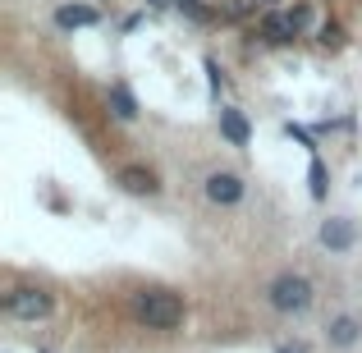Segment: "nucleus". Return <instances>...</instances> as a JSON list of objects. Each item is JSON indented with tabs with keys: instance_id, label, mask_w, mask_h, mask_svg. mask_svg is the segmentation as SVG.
Returning a JSON list of instances; mask_svg holds the SVG:
<instances>
[{
	"instance_id": "f257e3e1",
	"label": "nucleus",
	"mask_w": 362,
	"mask_h": 353,
	"mask_svg": "<svg viewBox=\"0 0 362 353\" xmlns=\"http://www.w3.org/2000/svg\"><path fill=\"white\" fill-rule=\"evenodd\" d=\"M133 317L147 330H175L184 321V299L170 289H138L133 294Z\"/></svg>"
},
{
	"instance_id": "f03ea898",
	"label": "nucleus",
	"mask_w": 362,
	"mask_h": 353,
	"mask_svg": "<svg viewBox=\"0 0 362 353\" xmlns=\"http://www.w3.org/2000/svg\"><path fill=\"white\" fill-rule=\"evenodd\" d=\"M266 299H271V308L284 312V317H293V312H308V308H312V280H308V275L284 271V275H275V280H271Z\"/></svg>"
},
{
	"instance_id": "7ed1b4c3",
	"label": "nucleus",
	"mask_w": 362,
	"mask_h": 353,
	"mask_svg": "<svg viewBox=\"0 0 362 353\" xmlns=\"http://www.w3.org/2000/svg\"><path fill=\"white\" fill-rule=\"evenodd\" d=\"M5 312L14 321H42V317H51V294H46V289H33V284L9 289L5 294Z\"/></svg>"
},
{
	"instance_id": "20e7f679",
	"label": "nucleus",
	"mask_w": 362,
	"mask_h": 353,
	"mask_svg": "<svg viewBox=\"0 0 362 353\" xmlns=\"http://www.w3.org/2000/svg\"><path fill=\"white\" fill-rule=\"evenodd\" d=\"M206 202H216V207L243 202V179L230 175V170H216V175H206Z\"/></svg>"
},
{
	"instance_id": "39448f33",
	"label": "nucleus",
	"mask_w": 362,
	"mask_h": 353,
	"mask_svg": "<svg viewBox=\"0 0 362 353\" xmlns=\"http://www.w3.org/2000/svg\"><path fill=\"white\" fill-rule=\"evenodd\" d=\"M257 33H262V42L284 46V42H293V37H298V28H293L289 9H266V14H262V23H257Z\"/></svg>"
},
{
	"instance_id": "423d86ee",
	"label": "nucleus",
	"mask_w": 362,
	"mask_h": 353,
	"mask_svg": "<svg viewBox=\"0 0 362 353\" xmlns=\"http://www.w3.org/2000/svg\"><path fill=\"white\" fill-rule=\"evenodd\" d=\"M354 243H358L354 221H344V216H330V221H321V248H330V253H349Z\"/></svg>"
},
{
	"instance_id": "0eeeda50",
	"label": "nucleus",
	"mask_w": 362,
	"mask_h": 353,
	"mask_svg": "<svg viewBox=\"0 0 362 353\" xmlns=\"http://www.w3.org/2000/svg\"><path fill=\"white\" fill-rule=\"evenodd\" d=\"M119 188H124V193H138V197L160 193L156 175H151V170H142V166H124V170H119Z\"/></svg>"
},
{
	"instance_id": "6e6552de",
	"label": "nucleus",
	"mask_w": 362,
	"mask_h": 353,
	"mask_svg": "<svg viewBox=\"0 0 362 353\" xmlns=\"http://www.w3.org/2000/svg\"><path fill=\"white\" fill-rule=\"evenodd\" d=\"M101 23V14L92 5H60L55 9V28H64V33H74V28H92Z\"/></svg>"
},
{
	"instance_id": "1a4fd4ad",
	"label": "nucleus",
	"mask_w": 362,
	"mask_h": 353,
	"mask_svg": "<svg viewBox=\"0 0 362 353\" xmlns=\"http://www.w3.org/2000/svg\"><path fill=\"white\" fill-rule=\"evenodd\" d=\"M326 340H330L335 349H354L358 340H362V321H358V317H349V312H344V317H335V321H330Z\"/></svg>"
},
{
	"instance_id": "9d476101",
	"label": "nucleus",
	"mask_w": 362,
	"mask_h": 353,
	"mask_svg": "<svg viewBox=\"0 0 362 353\" xmlns=\"http://www.w3.org/2000/svg\"><path fill=\"white\" fill-rule=\"evenodd\" d=\"M221 133L234 142V147H247V138H252V124L243 120V110H234V106H221Z\"/></svg>"
},
{
	"instance_id": "9b49d317",
	"label": "nucleus",
	"mask_w": 362,
	"mask_h": 353,
	"mask_svg": "<svg viewBox=\"0 0 362 353\" xmlns=\"http://www.w3.org/2000/svg\"><path fill=\"white\" fill-rule=\"evenodd\" d=\"M106 97H110V110H115V120H124V124L138 120V101H133V92L124 88V83H110Z\"/></svg>"
},
{
	"instance_id": "f8f14e48",
	"label": "nucleus",
	"mask_w": 362,
	"mask_h": 353,
	"mask_svg": "<svg viewBox=\"0 0 362 353\" xmlns=\"http://www.w3.org/2000/svg\"><path fill=\"white\" fill-rule=\"evenodd\" d=\"M308 184H312V197H326V188H330V175H326V166H321L317 156H312V166H308Z\"/></svg>"
},
{
	"instance_id": "ddd939ff",
	"label": "nucleus",
	"mask_w": 362,
	"mask_h": 353,
	"mask_svg": "<svg viewBox=\"0 0 362 353\" xmlns=\"http://www.w3.org/2000/svg\"><path fill=\"white\" fill-rule=\"evenodd\" d=\"M289 18H293V28H298V33H308V28H312V5H308V0H303V5H293Z\"/></svg>"
},
{
	"instance_id": "4468645a",
	"label": "nucleus",
	"mask_w": 362,
	"mask_h": 353,
	"mask_svg": "<svg viewBox=\"0 0 362 353\" xmlns=\"http://www.w3.org/2000/svg\"><path fill=\"white\" fill-rule=\"evenodd\" d=\"M321 46H344V28L326 23V28H321Z\"/></svg>"
},
{
	"instance_id": "2eb2a0df",
	"label": "nucleus",
	"mask_w": 362,
	"mask_h": 353,
	"mask_svg": "<svg viewBox=\"0 0 362 353\" xmlns=\"http://www.w3.org/2000/svg\"><path fill=\"white\" fill-rule=\"evenodd\" d=\"M147 5H151V9H165V5H170V0H147Z\"/></svg>"
},
{
	"instance_id": "dca6fc26",
	"label": "nucleus",
	"mask_w": 362,
	"mask_h": 353,
	"mask_svg": "<svg viewBox=\"0 0 362 353\" xmlns=\"http://www.w3.org/2000/svg\"><path fill=\"white\" fill-rule=\"evenodd\" d=\"M280 353H308V349H303V345H298V349H280Z\"/></svg>"
},
{
	"instance_id": "f3484780",
	"label": "nucleus",
	"mask_w": 362,
	"mask_h": 353,
	"mask_svg": "<svg viewBox=\"0 0 362 353\" xmlns=\"http://www.w3.org/2000/svg\"><path fill=\"white\" fill-rule=\"evenodd\" d=\"M266 5H275V0H266Z\"/></svg>"
}]
</instances>
